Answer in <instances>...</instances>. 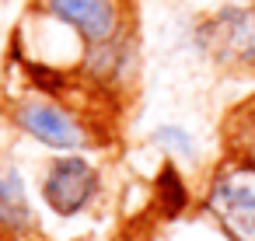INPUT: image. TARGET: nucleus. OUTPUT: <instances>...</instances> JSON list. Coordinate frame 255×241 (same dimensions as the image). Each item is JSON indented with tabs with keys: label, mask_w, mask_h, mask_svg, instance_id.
I'll return each mask as SVG.
<instances>
[{
	"label": "nucleus",
	"mask_w": 255,
	"mask_h": 241,
	"mask_svg": "<svg viewBox=\"0 0 255 241\" xmlns=\"http://www.w3.org/2000/svg\"><path fill=\"white\" fill-rule=\"evenodd\" d=\"M98 189H102L98 168L81 154H63L49 161L42 175V199L56 217H77L95 203Z\"/></svg>",
	"instance_id": "5"
},
{
	"label": "nucleus",
	"mask_w": 255,
	"mask_h": 241,
	"mask_svg": "<svg viewBox=\"0 0 255 241\" xmlns=\"http://www.w3.org/2000/svg\"><path fill=\"white\" fill-rule=\"evenodd\" d=\"M11 122L35 143L60 154H77L91 143L88 122L53 95H21L11 105Z\"/></svg>",
	"instance_id": "1"
},
{
	"label": "nucleus",
	"mask_w": 255,
	"mask_h": 241,
	"mask_svg": "<svg viewBox=\"0 0 255 241\" xmlns=\"http://www.w3.org/2000/svg\"><path fill=\"white\" fill-rule=\"evenodd\" d=\"M154 143H157L164 154H171V157H182V161H192V157H196V140H192L182 126H175V122L157 126V129H154Z\"/></svg>",
	"instance_id": "8"
},
{
	"label": "nucleus",
	"mask_w": 255,
	"mask_h": 241,
	"mask_svg": "<svg viewBox=\"0 0 255 241\" xmlns=\"http://www.w3.org/2000/svg\"><path fill=\"white\" fill-rule=\"evenodd\" d=\"M199 49L231 70H255V7H220L199 32Z\"/></svg>",
	"instance_id": "3"
},
{
	"label": "nucleus",
	"mask_w": 255,
	"mask_h": 241,
	"mask_svg": "<svg viewBox=\"0 0 255 241\" xmlns=\"http://www.w3.org/2000/svg\"><path fill=\"white\" fill-rule=\"evenodd\" d=\"M0 231L11 238H25L35 231V210L18 164H0Z\"/></svg>",
	"instance_id": "6"
},
{
	"label": "nucleus",
	"mask_w": 255,
	"mask_h": 241,
	"mask_svg": "<svg viewBox=\"0 0 255 241\" xmlns=\"http://www.w3.org/2000/svg\"><path fill=\"white\" fill-rule=\"evenodd\" d=\"M206 213L231 241H255V164L231 161L206 185Z\"/></svg>",
	"instance_id": "2"
},
{
	"label": "nucleus",
	"mask_w": 255,
	"mask_h": 241,
	"mask_svg": "<svg viewBox=\"0 0 255 241\" xmlns=\"http://www.w3.org/2000/svg\"><path fill=\"white\" fill-rule=\"evenodd\" d=\"M227 147L238 161H252L255 164V102L241 105L231 112L227 119Z\"/></svg>",
	"instance_id": "7"
},
{
	"label": "nucleus",
	"mask_w": 255,
	"mask_h": 241,
	"mask_svg": "<svg viewBox=\"0 0 255 241\" xmlns=\"http://www.w3.org/2000/svg\"><path fill=\"white\" fill-rule=\"evenodd\" d=\"M39 14L63 25L84 49L126 32V0H39Z\"/></svg>",
	"instance_id": "4"
}]
</instances>
